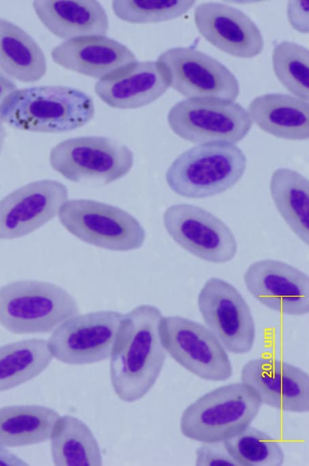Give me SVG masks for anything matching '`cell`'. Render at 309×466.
Returning a JSON list of instances; mask_svg holds the SVG:
<instances>
[{"instance_id": "6da1fadb", "label": "cell", "mask_w": 309, "mask_h": 466, "mask_svg": "<svg viewBox=\"0 0 309 466\" xmlns=\"http://www.w3.org/2000/svg\"><path fill=\"white\" fill-rule=\"evenodd\" d=\"M163 315L144 304L123 315L111 354L110 377L115 393L124 402L143 398L157 381L166 352L159 326Z\"/></svg>"}, {"instance_id": "7a4b0ae2", "label": "cell", "mask_w": 309, "mask_h": 466, "mask_svg": "<svg viewBox=\"0 0 309 466\" xmlns=\"http://www.w3.org/2000/svg\"><path fill=\"white\" fill-rule=\"evenodd\" d=\"M94 112L93 99L82 91L37 86L13 91L0 108V121L21 131L58 133L85 125Z\"/></svg>"}, {"instance_id": "3957f363", "label": "cell", "mask_w": 309, "mask_h": 466, "mask_svg": "<svg viewBox=\"0 0 309 466\" xmlns=\"http://www.w3.org/2000/svg\"><path fill=\"white\" fill-rule=\"evenodd\" d=\"M79 313L76 299L57 284L20 280L0 287V325L14 334L47 333Z\"/></svg>"}, {"instance_id": "277c9868", "label": "cell", "mask_w": 309, "mask_h": 466, "mask_svg": "<svg viewBox=\"0 0 309 466\" xmlns=\"http://www.w3.org/2000/svg\"><path fill=\"white\" fill-rule=\"evenodd\" d=\"M247 158L235 144H198L179 155L165 173L170 188L178 195L201 199L224 192L243 176Z\"/></svg>"}, {"instance_id": "5b68a950", "label": "cell", "mask_w": 309, "mask_h": 466, "mask_svg": "<svg viewBox=\"0 0 309 466\" xmlns=\"http://www.w3.org/2000/svg\"><path fill=\"white\" fill-rule=\"evenodd\" d=\"M262 404L249 385H225L187 406L181 417L180 430L185 437L198 442L224 441L250 425Z\"/></svg>"}, {"instance_id": "8992f818", "label": "cell", "mask_w": 309, "mask_h": 466, "mask_svg": "<svg viewBox=\"0 0 309 466\" xmlns=\"http://www.w3.org/2000/svg\"><path fill=\"white\" fill-rule=\"evenodd\" d=\"M58 216L71 234L103 249L126 252L140 248L146 232L132 214L117 206L92 199L65 201Z\"/></svg>"}, {"instance_id": "52a82bcc", "label": "cell", "mask_w": 309, "mask_h": 466, "mask_svg": "<svg viewBox=\"0 0 309 466\" xmlns=\"http://www.w3.org/2000/svg\"><path fill=\"white\" fill-rule=\"evenodd\" d=\"M51 167L76 182L108 184L127 175L133 166L132 151L103 136H82L65 140L49 153Z\"/></svg>"}, {"instance_id": "ba28073f", "label": "cell", "mask_w": 309, "mask_h": 466, "mask_svg": "<svg viewBox=\"0 0 309 466\" xmlns=\"http://www.w3.org/2000/svg\"><path fill=\"white\" fill-rule=\"evenodd\" d=\"M168 122L181 138L194 144H236L251 130L253 121L238 102L214 98L185 99L168 111Z\"/></svg>"}, {"instance_id": "9c48e42d", "label": "cell", "mask_w": 309, "mask_h": 466, "mask_svg": "<svg viewBox=\"0 0 309 466\" xmlns=\"http://www.w3.org/2000/svg\"><path fill=\"white\" fill-rule=\"evenodd\" d=\"M159 333L165 352L189 372L211 381L231 377L226 349L203 324L179 315L163 316Z\"/></svg>"}, {"instance_id": "30bf717a", "label": "cell", "mask_w": 309, "mask_h": 466, "mask_svg": "<svg viewBox=\"0 0 309 466\" xmlns=\"http://www.w3.org/2000/svg\"><path fill=\"white\" fill-rule=\"evenodd\" d=\"M197 305L207 328L226 351L236 355L251 351L255 339L253 315L232 284L220 278H210L198 295Z\"/></svg>"}, {"instance_id": "8fae6325", "label": "cell", "mask_w": 309, "mask_h": 466, "mask_svg": "<svg viewBox=\"0 0 309 466\" xmlns=\"http://www.w3.org/2000/svg\"><path fill=\"white\" fill-rule=\"evenodd\" d=\"M104 310L76 315L52 332L48 346L57 360L70 365L99 362L110 357L123 318Z\"/></svg>"}, {"instance_id": "7c38bea8", "label": "cell", "mask_w": 309, "mask_h": 466, "mask_svg": "<svg viewBox=\"0 0 309 466\" xmlns=\"http://www.w3.org/2000/svg\"><path fill=\"white\" fill-rule=\"evenodd\" d=\"M163 220L170 237L201 260L225 263L236 255L238 245L231 230L220 219L199 206L172 205L164 212Z\"/></svg>"}, {"instance_id": "4fadbf2b", "label": "cell", "mask_w": 309, "mask_h": 466, "mask_svg": "<svg viewBox=\"0 0 309 466\" xmlns=\"http://www.w3.org/2000/svg\"><path fill=\"white\" fill-rule=\"evenodd\" d=\"M157 61L164 67L170 87L187 99L234 101L239 95V83L233 74L216 58L194 48L168 49Z\"/></svg>"}, {"instance_id": "5bb4252c", "label": "cell", "mask_w": 309, "mask_h": 466, "mask_svg": "<svg viewBox=\"0 0 309 466\" xmlns=\"http://www.w3.org/2000/svg\"><path fill=\"white\" fill-rule=\"evenodd\" d=\"M243 280L251 296L268 309L293 316L309 313V277L297 267L262 259L247 267Z\"/></svg>"}, {"instance_id": "9a60e30c", "label": "cell", "mask_w": 309, "mask_h": 466, "mask_svg": "<svg viewBox=\"0 0 309 466\" xmlns=\"http://www.w3.org/2000/svg\"><path fill=\"white\" fill-rule=\"evenodd\" d=\"M65 185L54 179L30 182L0 200V239L23 237L52 219L68 200Z\"/></svg>"}, {"instance_id": "2e32d148", "label": "cell", "mask_w": 309, "mask_h": 466, "mask_svg": "<svg viewBox=\"0 0 309 466\" xmlns=\"http://www.w3.org/2000/svg\"><path fill=\"white\" fill-rule=\"evenodd\" d=\"M241 381L255 390L262 403L284 412L309 410V375L293 364L273 357L255 358L243 366Z\"/></svg>"}, {"instance_id": "e0dca14e", "label": "cell", "mask_w": 309, "mask_h": 466, "mask_svg": "<svg viewBox=\"0 0 309 466\" xmlns=\"http://www.w3.org/2000/svg\"><path fill=\"white\" fill-rule=\"evenodd\" d=\"M194 23L203 37L231 56L252 58L264 49L257 25L235 7L218 2L201 3L194 9Z\"/></svg>"}, {"instance_id": "ac0fdd59", "label": "cell", "mask_w": 309, "mask_h": 466, "mask_svg": "<svg viewBox=\"0 0 309 466\" xmlns=\"http://www.w3.org/2000/svg\"><path fill=\"white\" fill-rule=\"evenodd\" d=\"M170 87L168 75L158 61H133L98 80L97 96L108 106L137 109L160 98Z\"/></svg>"}, {"instance_id": "d6986e66", "label": "cell", "mask_w": 309, "mask_h": 466, "mask_svg": "<svg viewBox=\"0 0 309 466\" xmlns=\"http://www.w3.org/2000/svg\"><path fill=\"white\" fill-rule=\"evenodd\" d=\"M51 56L55 63L65 69L98 79L136 60L126 45L100 35L65 40L53 48Z\"/></svg>"}, {"instance_id": "ffe728a7", "label": "cell", "mask_w": 309, "mask_h": 466, "mask_svg": "<svg viewBox=\"0 0 309 466\" xmlns=\"http://www.w3.org/2000/svg\"><path fill=\"white\" fill-rule=\"evenodd\" d=\"M32 6L43 25L58 38L106 36L108 32V16L98 1L39 0Z\"/></svg>"}, {"instance_id": "44dd1931", "label": "cell", "mask_w": 309, "mask_h": 466, "mask_svg": "<svg viewBox=\"0 0 309 466\" xmlns=\"http://www.w3.org/2000/svg\"><path fill=\"white\" fill-rule=\"evenodd\" d=\"M251 120L263 131L278 138L304 140L309 137V103L296 96L266 93L249 105Z\"/></svg>"}, {"instance_id": "7402d4cb", "label": "cell", "mask_w": 309, "mask_h": 466, "mask_svg": "<svg viewBox=\"0 0 309 466\" xmlns=\"http://www.w3.org/2000/svg\"><path fill=\"white\" fill-rule=\"evenodd\" d=\"M0 69L23 82L38 81L47 72L45 54L35 40L16 24L0 18Z\"/></svg>"}, {"instance_id": "603a6c76", "label": "cell", "mask_w": 309, "mask_h": 466, "mask_svg": "<svg viewBox=\"0 0 309 466\" xmlns=\"http://www.w3.org/2000/svg\"><path fill=\"white\" fill-rule=\"evenodd\" d=\"M59 417L52 408L36 404L0 408V445L16 447L45 442Z\"/></svg>"}, {"instance_id": "cb8c5ba5", "label": "cell", "mask_w": 309, "mask_h": 466, "mask_svg": "<svg viewBox=\"0 0 309 466\" xmlns=\"http://www.w3.org/2000/svg\"><path fill=\"white\" fill-rule=\"evenodd\" d=\"M269 188L281 217L295 234L308 245V179L295 170L279 168L272 173Z\"/></svg>"}, {"instance_id": "d4e9b609", "label": "cell", "mask_w": 309, "mask_h": 466, "mask_svg": "<svg viewBox=\"0 0 309 466\" xmlns=\"http://www.w3.org/2000/svg\"><path fill=\"white\" fill-rule=\"evenodd\" d=\"M51 452L56 466H99L102 456L92 431L80 419L60 416L51 435Z\"/></svg>"}, {"instance_id": "484cf974", "label": "cell", "mask_w": 309, "mask_h": 466, "mask_svg": "<svg viewBox=\"0 0 309 466\" xmlns=\"http://www.w3.org/2000/svg\"><path fill=\"white\" fill-rule=\"evenodd\" d=\"M53 355L47 340L30 338L0 346V392L17 387L38 376Z\"/></svg>"}, {"instance_id": "4316f807", "label": "cell", "mask_w": 309, "mask_h": 466, "mask_svg": "<svg viewBox=\"0 0 309 466\" xmlns=\"http://www.w3.org/2000/svg\"><path fill=\"white\" fill-rule=\"evenodd\" d=\"M225 446L238 466H282L285 455L271 436L249 425L224 441Z\"/></svg>"}, {"instance_id": "83f0119b", "label": "cell", "mask_w": 309, "mask_h": 466, "mask_svg": "<svg viewBox=\"0 0 309 466\" xmlns=\"http://www.w3.org/2000/svg\"><path fill=\"white\" fill-rule=\"evenodd\" d=\"M272 64L280 82L296 97L308 101V49L295 42L282 41L273 48Z\"/></svg>"}, {"instance_id": "f1b7e54d", "label": "cell", "mask_w": 309, "mask_h": 466, "mask_svg": "<svg viewBox=\"0 0 309 466\" xmlns=\"http://www.w3.org/2000/svg\"><path fill=\"white\" fill-rule=\"evenodd\" d=\"M192 0H115V14L121 20L137 24L159 23L176 19L194 5Z\"/></svg>"}, {"instance_id": "f546056e", "label": "cell", "mask_w": 309, "mask_h": 466, "mask_svg": "<svg viewBox=\"0 0 309 466\" xmlns=\"http://www.w3.org/2000/svg\"><path fill=\"white\" fill-rule=\"evenodd\" d=\"M196 466H238L227 450L224 441L203 443L195 452Z\"/></svg>"}, {"instance_id": "4dcf8cb0", "label": "cell", "mask_w": 309, "mask_h": 466, "mask_svg": "<svg viewBox=\"0 0 309 466\" xmlns=\"http://www.w3.org/2000/svg\"><path fill=\"white\" fill-rule=\"evenodd\" d=\"M308 1H290L287 5V16L290 24L301 33L308 32Z\"/></svg>"}, {"instance_id": "1f68e13d", "label": "cell", "mask_w": 309, "mask_h": 466, "mask_svg": "<svg viewBox=\"0 0 309 466\" xmlns=\"http://www.w3.org/2000/svg\"><path fill=\"white\" fill-rule=\"evenodd\" d=\"M16 89L14 81L0 69V108L6 98Z\"/></svg>"}, {"instance_id": "d6a6232c", "label": "cell", "mask_w": 309, "mask_h": 466, "mask_svg": "<svg viewBox=\"0 0 309 466\" xmlns=\"http://www.w3.org/2000/svg\"><path fill=\"white\" fill-rule=\"evenodd\" d=\"M27 463L10 452L5 447L0 445V466H23Z\"/></svg>"}, {"instance_id": "836d02e7", "label": "cell", "mask_w": 309, "mask_h": 466, "mask_svg": "<svg viewBox=\"0 0 309 466\" xmlns=\"http://www.w3.org/2000/svg\"><path fill=\"white\" fill-rule=\"evenodd\" d=\"M6 135L7 133L4 124L0 121V155L4 146Z\"/></svg>"}]
</instances>
